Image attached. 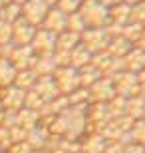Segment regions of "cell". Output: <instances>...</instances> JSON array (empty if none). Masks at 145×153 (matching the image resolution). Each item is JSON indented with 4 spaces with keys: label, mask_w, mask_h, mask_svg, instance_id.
I'll list each match as a JSON object with an SVG mask.
<instances>
[{
    "label": "cell",
    "mask_w": 145,
    "mask_h": 153,
    "mask_svg": "<svg viewBox=\"0 0 145 153\" xmlns=\"http://www.w3.org/2000/svg\"><path fill=\"white\" fill-rule=\"evenodd\" d=\"M10 0H0V6H4V4H8Z\"/></svg>",
    "instance_id": "3"
},
{
    "label": "cell",
    "mask_w": 145,
    "mask_h": 153,
    "mask_svg": "<svg viewBox=\"0 0 145 153\" xmlns=\"http://www.w3.org/2000/svg\"><path fill=\"white\" fill-rule=\"evenodd\" d=\"M12 36V30H10V26L8 24H4V22H0V42H4V40H8Z\"/></svg>",
    "instance_id": "2"
},
{
    "label": "cell",
    "mask_w": 145,
    "mask_h": 153,
    "mask_svg": "<svg viewBox=\"0 0 145 153\" xmlns=\"http://www.w3.org/2000/svg\"><path fill=\"white\" fill-rule=\"evenodd\" d=\"M12 78H14L12 68L6 64V60H0V84H8Z\"/></svg>",
    "instance_id": "1"
}]
</instances>
